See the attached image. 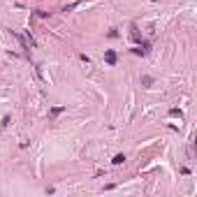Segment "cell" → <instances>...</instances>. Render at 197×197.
Segmentation results:
<instances>
[{
    "label": "cell",
    "mask_w": 197,
    "mask_h": 197,
    "mask_svg": "<svg viewBox=\"0 0 197 197\" xmlns=\"http://www.w3.org/2000/svg\"><path fill=\"white\" fill-rule=\"evenodd\" d=\"M104 60H107L109 65H116V51H107L104 53Z\"/></svg>",
    "instance_id": "1"
},
{
    "label": "cell",
    "mask_w": 197,
    "mask_h": 197,
    "mask_svg": "<svg viewBox=\"0 0 197 197\" xmlns=\"http://www.w3.org/2000/svg\"><path fill=\"white\" fill-rule=\"evenodd\" d=\"M77 5H81V0H77V2H72V5H68V7H65V10H63V12H72V10H74V7H77Z\"/></svg>",
    "instance_id": "2"
},
{
    "label": "cell",
    "mask_w": 197,
    "mask_h": 197,
    "mask_svg": "<svg viewBox=\"0 0 197 197\" xmlns=\"http://www.w3.org/2000/svg\"><path fill=\"white\" fill-rule=\"evenodd\" d=\"M123 160H125V156H123V153H118V156L114 158V165H121V162H123Z\"/></svg>",
    "instance_id": "3"
},
{
    "label": "cell",
    "mask_w": 197,
    "mask_h": 197,
    "mask_svg": "<svg viewBox=\"0 0 197 197\" xmlns=\"http://www.w3.org/2000/svg\"><path fill=\"white\" fill-rule=\"evenodd\" d=\"M141 83H144V86H151V83H153V79H151V77H141Z\"/></svg>",
    "instance_id": "4"
},
{
    "label": "cell",
    "mask_w": 197,
    "mask_h": 197,
    "mask_svg": "<svg viewBox=\"0 0 197 197\" xmlns=\"http://www.w3.org/2000/svg\"><path fill=\"white\" fill-rule=\"evenodd\" d=\"M63 111V107H53V111H51V116H58Z\"/></svg>",
    "instance_id": "5"
}]
</instances>
